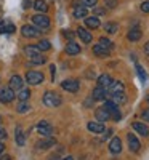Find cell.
<instances>
[{
  "mask_svg": "<svg viewBox=\"0 0 149 160\" xmlns=\"http://www.w3.org/2000/svg\"><path fill=\"white\" fill-rule=\"evenodd\" d=\"M42 99H44V104L48 106V108H58V106H61V102H63V98L55 91H47Z\"/></svg>",
  "mask_w": 149,
  "mask_h": 160,
  "instance_id": "cell-1",
  "label": "cell"
},
{
  "mask_svg": "<svg viewBox=\"0 0 149 160\" xmlns=\"http://www.w3.org/2000/svg\"><path fill=\"white\" fill-rule=\"evenodd\" d=\"M103 108H104L107 112H109L111 118L116 120V122H119V120L122 118V114H120V111H119V108H117V104H116L114 101H106Z\"/></svg>",
  "mask_w": 149,
  "mask_h": 160,
  "instance_id": "cell-2",
  "label": "cell"
},
{
  "mask_svg": "<svg viewBox=\"0 0 149 160\" xmlns=\"http://www.w3.org/2000/svg\"><path fill=\"white\" fill-rule=\"evenodd\" d=\"M26 82L31 83V85H40L44 82V74L37 72V71H29L26 74Z\"/></svg>",
  "mask_w": 149,
  "mask_h": 160,
  "instance_id": "cell-3",
  "label": "cell"
},
{
  "mask_svg": "<svg viewBox=\"0 0 149 160\" xmlns=\"http://www.w3.org/2000/svg\"><path fill=\"white\" fill-rule=\"evenodd\" d=\"M32 22L37 26V28L42 29V31L50 29V18L45 16V15H35V16H32Z\"/></svg>",
  "mask_w": 149,
  "mask_h": 160,
  "instance_id": "cell-4",
  "label": "cell"
},
{
  "mask_svg": "<svg viewBox=\"0 0 149 160\" xmlns=\"http://www.w3.org/2000/svg\"><path fill=\"white\" fill-rule=\"evenodd\" d=\"M61 88H63V90H66V91L75 93V91H79V88H80V83H79V80H74V78H67V80H64V82L61 83Z\"/></svg>",
  "mask_w": 149,
  "mask_h": 160,
  "instance_id": "cell-5",
  "label": "cell"
},
{
  "mask_svg": "<svg viewBox=\"0 0 149 160\" xmlns=\"http://www.w3.org/2000/svg\"><path fill=\"white\" fill-rule=\"evenodd\" d=\"M37 133L42 135V136H51L53 128H51V125L47 122V120H42V122L37 123Z\"/></svg>",
  "mask_w": 149,
  "mask_h": 160,
  "instance_id": "cell-6",
  "label": "cell"
},
{
  "mask_svg": "<svg viewBox=\"0 0 149 160\" xmlns=\"http://www.w3.org/2000/svg\"><path fill=\"white\" fill-rule=\"evenodd\" d=\"M13 99H15V93H13V90H11L10 87L0 90V102L8 104V102H11Z\"/></svg>",
  "mask_w": 149,
  "mask_h": 160,
  "instance_id": "cell-7",
  "label": "cell"
},
{
  "mask_svg": "<svg viewBox=\"0 0 149 160\" xmlns=\"http://www.w3.org/2000/svg\"><path fill=\"white\" fill-rule=\"evenodd\" d=\"M21 34L23 37H28V38H34V37H39L40 35V31L37 28H34V26H29V24H26L21 28Z\"/></svg>",
  "mask_w": 149,
  "mask_h": 160,
  "instance_id": "cell-8",
  "label": "cell"
},
{
  "mask_svg": "<svg viewBox=\"0 0 149 160\" xmlns=\"http://www.w3.org/2000/svg\"><path fill=\"white\" fill-rule=\"evenodd\" d=\"M127 139H128V148H130V151H131V152H138V151H140V148H141V144H140L138 138L135 136L133 133H128Z\"/></svg>",
  "mask_w": 149,
  "mask_h": 160,
  "instance_id": "cell-9",
  "label": "cell"
},
{
  "mask_svg": "<svg viewBox=\"0 0 149 160\" xmlns=\"http://www.w3.org/2000/svg\"><path fill=\"white\" fill-rule=\"evenodd\" d=\"M107 90H109V95H116V93H125V87H124V83L119 82V80H112Z\"/></svg>",
  "mask_w": 149,
  "mask_h": 160,
  "instance_id": "cell-10",
  "label": "cell"
},
{
  "mask_svg": "<svg viewBox=\"0 0 149 160\" xmlns=\"http://www.w3.org/2000/svg\"><path fill=\"white\" fill-rule=\"evenodd\" d=\"M13 32H15V24L7 19H0V34H13Z\"/></svg>",
  "mask_w": 149,
  "mask_h": 160,
  "instance_id": "cell-11",
  "label": "cell"
},
{
  "mask_svg": "<svg viewBox=\"0 0 149 160\" xmlns=\"http://www.w3.org/2000/svg\"><path fill=\"white\" fill-rule=\"evenodd\" d=\"M106 88H101V87H96L93 90V93H91V99L93 101H103V99H106Z\"/></svg>",
  "mask_w": 149,
  "mask_h": 160,
  "instance_id": "cell-12",
  "label": "cell"
},
{
  "mask_svg": "<svg viewBox=\"0 0 149 160\" xmlns=\"http://www.w3.org/2000/svg\"><path fill=\"white\" fill-rule=\"evenodd\" d=\"M23 83H24V80L19 77V75H13L11 78H10V88L15 91V90H21L23 88Z\"/></svg>",
  "mask_w": 149,
  "mask_h": 160,
  "instance_id": "cell-13",
  "label": "cell"
},
{
  "mask_svg": "<svg viewBox=\"0 0 149 160\" xmlns=\"http://www.w3.org/2000/svg\"><path fill=\"white\" fill-rule=\"evenodd\" d=\"M56 144V141L53 139V138H50V136H47L45 139H42V141H39L37 142V149H50V148H53V146Z\"/></svg>",
  "mask_w": 149,
  "mask_h": 160,
  "instance_id": "cell-14",
  "label": "cell"
},
{
  "mask_svg": "<svg viewBox=\"0 0 149 160\" xmlns=\"http://www.w3.org/2000/svg\"><path fill=\"white\" fill-rule=\"evenodd\" d=\"M77 35H79L80 40H82V42H85V43H90L91 40H93L91 34H90L85 28H77Z\"/></svg>",
  "mask_w": 149,
  "mask_h": 160,
  "instance_id": "cell-15",
  "label": "cell"
},
{
  "mask_svg": "<svg viewBox=\"0 0 149 160\" xmlns=\"http://www.w3.org/2000/svg\"><path fill=\"white\" fill-rule=\"evenodd\" d=\"M95 117L98 118V122H106V120H109L111 118V115H109V112H107L104 108H98L96 111H95Z\"/></svg>",
  "mask_w": 149,
  "mask_h": 160,
  "instance_id": "cell-16",
  "label": "cell"
},
{
  "mask_svg": "<svg viewBox=\"0 0 149 160\" xmlns=\"http://www.w3.org/2000/svg\"><path fill=\"white\" fill-rule=\"evenodd\" d=\"M72 15H74L75 19L85 18V16L88 15V10H87V7H84V5H75V8H74V11H72Z\"/></svg>",
  "mask_w": 149,
  "mask_h": 160,
  "instance_id": "cell-17",
  "label": "cell"
},
{
  "mask_svg": "<svg viewBox=\"0 0 149 160\" xmlns=\"http://www.w3.org/2000/svg\"><path fill=\"white\" fill-rule=\"evenodd\" d=\"M109 151H111L112 154H119V152L122 151V142H120V139H119L117 136H114V138L111 139V142H109Z\"/></svg>",
  "mask_w": 149,
  "mask_h": 160,
  "instance_id": "cell-18",
  "label": "cell"
},
{
  "mask_svg": "<svg viewBox=\"0 0 149 160\" xmlns=\"http://www.w3.org/2000/svg\"><path fill=\"white\" fill-rule=\"evenodd\" d=\"M141 35H143V32H141L138 28H133V29H130V31H128L127 38L130 40V42H138V40L141 38Z\"/></svg>",
  "mask_w": 149,
  "mask_h": 160,
  "instance_id": "cell-19",
  "label": "cell"
},
{
  "mask_svg": "<svg viewBox=\"0 0 149 160\" xmlns=\"http://www.w3.org/2000/svg\"><path fill=\"white\" fill-rule=\"evenodd\" d=\"M111 82H112V78L107 75V74H103V75H100L98 77V87H101V88H109V85H111Z\"/></svg>",
  "mask_w": 149,
  "mask_h": 160,
  "instance_id": "cell-20",
  "label": "cell"
},
{
  "mask_svg": "<svg viewBox=\"0 0 149 160\" xmlns=\"http://www.w3.org/2000/svg\"><path fill=\"white\" fill-rule=\"evenodd\" d=\"M66 53H67V55H71V56H75V55L80 53V47L75 42H69L66 45Z\"/></svg>",
  "mask_w": 149,
  "mask_h": 160,
  "instance_id": "cell-21",
  "label": "cell"
},
{
  "mask_svg": "<svg viewBox=\"0 0 149 160\" xmlns=\"http://www.w3.org/2000/svg\"><path fill=\"white\" fill-rule=\"evenodd\" d=\"M133 130L138 131L141 136H147V135H149V128H147L144 123H140V122H135V123H133Z\"/></svg>",
  "mask_w": 149,
  "mask_h": 160,
  "instance_id": "cell-22",
  "label": "cell"
},
{
  "mask_svg": "<svg viewBox=\"0 0 149 160\" xmlns=\"http://www.w3.org/2000/svg\"><path fill=\"white\" fill-rule=\"evenodd\" d=\"M87 128L91 131V133H103L104 131V125L101 122H90L87 125Z\"/></svg>",
  "mask_w": 149,
  "mask_h": 160,
  "instance_id": "cell-23",
  "label": "cell"
},
{
  "mask_svg": "<svg viewBox=\"0 0 149 160\" xmlns=\"http://www.w3.org/2000/svg\"><path fill=\"white\" fill-rule=\"evenodd\" d=\"M15 139H16V144H18V146H24V142H26V136H24V131H23L21 127H16Z\"/></svg>",
  "mask_w": 149,
  "mask_h": 160,
  "instance_id": "cell-24",
  "label": "cell"
},
{
  "mask_svg": "<svg viewBox=\"0 0 149 160\" xmlns=\"http://www.w3.org/2000/svg\"><path fill=\"white\" fill-rule=\"evenodd\" d=\"M85 26L88 29H98L100 28V19L96 16H90L85 19Z\"/></svg>",
  "mask_w": 149,
  "mask_h": 160,
  "instance_id": "cell-25",
  "label": "cell"
},
{
  "mask_svg": "<svg viewBox=\"0 0 149 160\" xmlns=\"http://www.w3.org/2000/svg\"><path fill=\"white\" fill-rule=\"evenodd\" d=\"M93 53H95L96 56H100V58H104V56L109 55V50H106L104 47H101V45L98 43V45H95V47H93Z\"/></svg>",
  "mask_w": 149,
  "mask_h": 160,
  "instance_id": "cell-26",
  "label": "cell"
},
{
  "mask_svg": "<svg viewBox=\"0 0 149 160\" xmlns=\"http://www.w3.org/2000/svg\"><path fill=\"white\" fill-rule=\"evenodd\" d=\"M34 8L37 11H40V13H45L48 10V5H47L45 0H35V2H34Z\"/></svg>",
  "mask_w": 149,
  "mask_h": 160,
  "instance_id": "cell-27",
  "label": "cell"
},
{
  "mask_svg": "<svg viewBox=\"0 0 149 160\" xmlns=\"http://www.w3.org/2000/svg\"><path fill=\"white\" fill-rule=\"evenodd\" d=\"M112 96V101L116 104H124L127 102V96H125V93H116V95H111Z\"/></svg>",
  "mask_w": 149,
  "mask_h": 160,
  "instance_id": "cell-28",
  "label": "cell"
},
{
  "mask_svg": "<svg viewBox=\"0 0 149 160\" xmlns=\"http://www.w3.org/2000/svg\"><path fill=\"white\" fill-rule=\"evenodd\" d=\"M104 29H106V32H109V34H116L117 32V29H119V24L117 22H106L104 24Z\"/></svg>",
  "mask_w": 149,
  "mask_h": 160,
  "instance_id": "cell-29",
  "label": "cell"
},
{
  "mask_svg": "<svg viewBox=\"0 0 149 160\" xmlns=\"http://www.w3.org/2000/svg\"><path fill=\"white\" fill-rule=\"evenodd\" d=\"M24 53L31 58V56H34V55H40V50H39L37 47H31V45H28V47L24 48Z\"/></svg>",
  "mask_w": 149,
  "mask_h": 160,
  "instance_id": "cell-30",
  "label": "cell"
},
{
  "mask_svg": "<svg viewBox=\"0 0 149 160\" xmlns=\"http://www.w3.org/2000/svg\"><path fill=\"white\" fill-rule=\"evenodd\" d=\"M37 48H39L40 51H47V50H50V48H51V43L48 42V40H45V38H44V40H40V42L37 43Z\"/></svg>",
  "mask_w": 149,
  "mask_h": 160,
  "instance_id": "cell-31",
  "label": "cell"
},
{
  "mask_svg": "<svg viewBox=\"0 0 149 160\" xmlns=\"http://www.w3.org/2000/svg\"><path fill=\"white\" fill-rule=\"evenodd\" d=\"M29 96H31V91H29L28 88H21V90H19V93H18L19 101H26V99H29Z\"/></svg>",
  "mask_w": 149,
  "mask_h": 160,
  "instance_id": "cell-32",
  "label": "cell"
},
{
  "mask_svg": "<svg viewBox=\"0 0 149 160\" xmlns=\"http://www.w3.org/2000/svg\"><path fill=\"white\" fill-rule=\"evenodd\" d=\"M100 45H101V47H104L106 50H111V48L114 47L111 40H109V38H106V37H101V38H100Z\"/></svg>",
  "mask_w": 149,
  "mask_h": 160,
  "instance_id": "cell-33",
  "label": "cell"
},
{
  "mask_svg": "<svg viewBox=\"0 0 149 160\" xmlns=\"http://www.w3.org/2000/svg\"><path fill=\"white\" fill-rule=\"evenodd\" d=\"M47 59H45V56H42V55H34V56H31V62L32 64H44Z\"/></svg>",
  "mask_w": 149,
  "mask_h": 160,
  "instance_id": "cell-34",
  "label": "cell"
},
{
  "mask_svg": "<svg viewBox=\"0 0 149 160\" xmlns=\"http://www.w3.org/2000/svg\"><path fill=\"white\" fill-rule=\"evenodd\" d=\"M136 72H138V75H140V78H141V80H146V78H147V74L144 72V69L141 68L140 64H136Z\"/></svg>",
  "mask_w": 149,
  "mask_h": 160,
  "instance_id": "cell-35",
  "label": "cell"
},
{
  "mask_svg": "<svg viewBox=\"0 0 149 160\" xmlns=\"http://www.w3.org/2000/svg\"><path fill=\"white\" fill-rule=\"evenodd\" d=\"M19 114H24V112H28L29 111V104H26V102H21L19 106H18V109H16Z\"/></svg>",
  "mask_w": 149,
  "mask_h": 160,
  "instance_id": "cell-36",
  "label": "cell"
},
{
  "mask_svg": "<svg viewBox=\"0 0 149 160\" xmlns=\"http://www.w3.org/2000/svg\"><path fill=\"white\" fill-rule=\"evenodd\" d=\"M80 5H84V7H95V5H96V0H80Z\"/></svg>",
  "mask_w": 149,
  "mask_h": 160,
  "instance_id": "cell-37",
  "label": "cell"
},
{
  "mask_svg": "<svg viewBox=\"0 0 149 160\" xmlns=\"http://www.w3.org/2000/svg\"><path fill=\"white\" fill-rule=\"evenodd\" d=\"M104 3L107 8H116L117 7V0H104Z\"/></svg>",
  "mask_w": 149,
  "mask_h": 160,
  "instance_id": "cell-38",
  "label": "cell"
},
{
  "mask_svg": "<svg viewBox=\"0 0 149 160\" xmlns=\"http://www.w3.org/2000/svg\"><path fill=\"white\" fill-rule=\"evenodd\" d=\"M63 35H64L66 38H69V42H72V38L75 37V34L71 32V31H63Z\"/></svg>",
  "mask_w": 149,
  "mask_h": 160,
  "instance_id": "cell-39",
  "label": "cell"
},
{
  "mask_svg": "<svg viewBox=\"0 0 149 160\" xmlns=\"http://www.w3.org/2000/svg\"><path fill=\"white\" fill-rule=\"evenodd\" d=\"M141 11L149 13V0H147V2H143V3H141Z\"/></svg>",
  "mask_w": 149,
  "mask_h": 160,
  "instance_id": "cell-40",
  "label": "cell"
},
{
  "mask_svg": "<svg viewBox=\"0 0 149 160\" xmlns=\"http://www.w3.org/2000/svg\"><path fill=\"white\" fill-rule=\"evenodd\" d=\"M5 138H7V131H5V128H3V127H0V141L5 139Z\"/></svg>",
  "mask_w": 149,
  "mask_h": 160,
  "instance_id": "cell-41",
  "label": "cell"
},
{
  "mask_svg": "<svg viewBox=\"0 0 149 160\" xmlns=\"http://www.w3.org/2000/svg\"><path fill=\"white\" fill-rule=\"evenodd\" d=\"M141 117H143L144 120H147V122H149V109H146V111H143V114H141Z\"/></svg>",
  "mask_w": 149,
  "mask_h": 160,
  "instance_id": "cell-42",
  "label": "cell"
},
{
  "mask_svg": "<svg viewBox=\"0 0 149 160\" xmlns=\"http://www.w3.org/2000/svg\"><path fill=\"white\" fill-rule=\"evenodd\" d=\"M32 5V2H31V0H24V2H23V8L26 10V8H29Z\"/></svg>",
  "mask_w": 149,
  "mask_h": 160,
  "instance_id": "cell-43",
  "label": "cell"
},
{
  "mask_svg": "<svg viewBox=\"0 0 149 160\" xmlns=\"http://www.w3.org/2000/svg\"><path fill=\"white\" fill-rule=\"evenodd\" d=\"M144 55H146V56H149V42L144 45Z\"/></svg>",
  "mask_w": 149,
  "mask_h": 160,
  "instance_id": "cell-44",
  "label": "cell"
},
{
  "mask_svg": "<svg viewBox=\"0 0 149 160\" xmlns=\"http://www.w3.org/2000/svg\"><path fill=\"white\" fill-rule=\"evenodd\" d=\"M0 160H13L11 155H0Z\"/></svg>",
  "mask_w": 149,
  "mask_h": 160,
  "instance_id": "cell-45",
  "label": "cell"
},
{
  "mask_svg": "<svg viewBox=\"0 0 149 160\" xmlns=\"http://www.w3.org/2000/svg\"><path fill=\"white\" fill-rule=\"evenodd\" d=\"M50 69H51V78L55 80V66L51 64V66H50Z\"/></svg>",
  "mask_w": 149,
  "mask_h": 160,
  "instance_id": "cell-46",
  "label": "cell"
},
{
  "mask_svg": "<svg viewBox=\"0 0 149 160\" xmlns=\"http://www.w3.org/2000/svg\"><path fill=\"white\" fill-rule=\"evenodd\" d=\"M111 135H112V130H106V133H104V138L111 136Z\"/></svg>",
  "mask_w": 149,
  "mask_h": 160,
  "instance_id": "cell-47",
  "label": "cell"
},
{
  "mask_svg": "<svg viewBox=\"0 0 149 160\" xmlns=\"http://www.w3.org/2000/svg\"><path fill=\"white\" fill-rule=\"evenodd\" d=\"M96 11V15H104V10H101V8H98V10H95Z\"/></svg>",
  "mask_w": 149,
  "mask_h": 160,
  "instance_id": "cell-48",
  "label": "cell"
},
{
  "mask_svg": "<svg viewBox=\"0 0 149 160\" xmlns=\"http://www.w3.org/2000/svg\"><path fill=\"white\" fill-rule=\"evenodd\" d=\"M3 149H5V146H3L2 142H0V155H2V152H3Z\"/></svg>",
  "mask_w": 149,
  "mask_h": 160,
  "instance_id": "cell-49",
  "label": "cell"
},
{
  "mask_svg": "<svg viewBox=\"0 0 149 160\" xmlns=\"http://www.w3.org/2000/svg\"><path fill=\"white\" fill-rule=\"evenodd\" d=\"M63 160H74V157H66V158H63Z\"/></svg>",
  "mask_w": 149,
  "mask_h": 160,
  "instance_id": "cell-50",
  "label": "cell"
},
{
  "mask_svg": "<svg viewBox=\"0 0 149 160\" xmlns=\"http://www.w3.org/2000/svg\"><path fill=\"white\" fill-rule=\"evenodd\" d=\"M146 99H147V102H149V95H147V98H146Z\"/></svg>",
  "mask_w": 149,
  "mask_h": 160,
  "instance_id": "cell-51",
  "label": "cell"
}]
</instances>
